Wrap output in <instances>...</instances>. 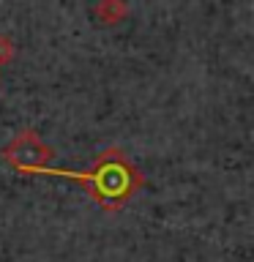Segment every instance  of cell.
Instances as JSON below:
<instances>
[{
	"label": "cell",
	"mask_w": 254,
	"mask_h": 262,
	"mask_svg": "<svg viewBox=\"0 0 254 262\" xmlns=\"http://www.w3.org/2000/svg\"><path fill=\"white\" fill-rule=\"evenodd\" d=\"M3 159L11 164L14 169L38 172L49 164V159H52V147H49L33 128H25L3 147Z\"/></svg>",
	"instance_id": "cell-1"
},
{
	"label": "cell",
	"mask_w": 254,
	"mask_h": 262,
	"mask_svg": "<svg viewBox=\"0 0 254 262\" xmlns=\"http://www.w3.org/2000/svg\"><path fill=\"white\" fill-rule=\"evenodd\" d=\"M93 14H96L98 25H104V28H115V25H120L129 16V3H126V0H96Z\"/></svg>",
	"instance_id": "cell-2"
},
{
	"label": "cell",
	"mask_w": 254,
	"mask_h": 262,
	"mask_svg": "<svg viewBox=\"0 0 254 262\" xmlns=\"http://www.w3.org/2000/svg\"><path fill=\"white\" fill-rule=\"evenodd\" d=\"M0 74H3V69H0Z\"/></svg>",
	"instance_id": "cell-4"
},
{
	"label": "cell",
	"mask_w": 254,
	"mask_h": 262,
	"mask_svg": "<svg viewBox=\"0 0 254 262\" xmlns=\"http://www.w3.org/2000/svg\"><path fill=\"white\" fill-rule=\"evenodd\" d=\"M14 52H16V49H14V38L8 36V33H0V69L11 60Z\"/></svg>",
	"instance_id": "cell-3"
}]
</instances>
